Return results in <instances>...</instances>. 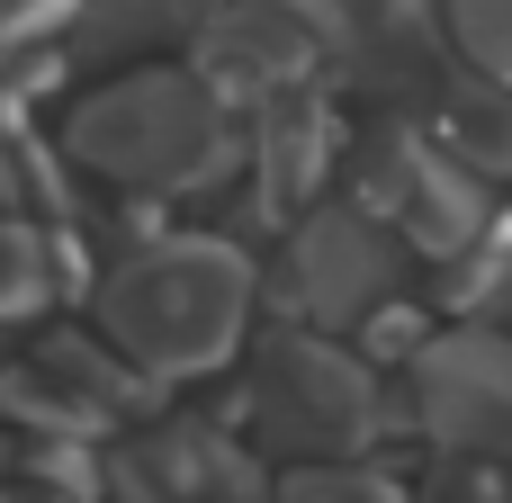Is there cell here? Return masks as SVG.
I'll return each instance as SVG.
<instances>
[{
    "mask_svg": "<svg viewBox=\"0 0 512 503\" xmlns=\"http://www.w3.org/2000/svg\"><path fill=\"white\" fill-rule=\"evenodd\" d=\"M243 324H252V261L216 234L144 243L99 279V333L153 378H198L234 360Z\"/></svg>",
    "mask_w": 512,
    "mask_h": 503,
    "instance_id": "1",
    "label": "cell"
},
{
    "mask_svg": "<svg viewBox=\"0 0 512 503\" xmlns=\"http://www.w3.org/2000/svg\"><path fill=\"white\" fill-rule=\"evenodd\" d=\"M72 162L135 189V198H189L207 180H225L243 162V135L225 117V90L207 72H126L108 90H90L63 126Z\"/></svg>",
    "mask_w": 512,
    "mask_h": 503,
    "instance_id": "2",
    "label": "cell"
},
{
    "mask_svg": "<svg viewBox=\"0 0 512 503\" xmlns=\"http://www.w3.org/2000/svg\"><path fill=\"white\" fill-rule=\"evenodd\" d=\"M252 405L288 450H360V441H378V378L351 351H333L324 333H279L261 351Z\"/></svg>",
    "mask_w": 512,
    "mask_h": 503,
    "instance_id": "3",
    "label": "cell"
},
{
    "mask_svg": "<svg viewBox=\"0 0 512 503\" xmlns=\"http://www.w3.org/2000/svg\"><path fill=\"white\" fill-rule=\"evenodd\" d=\"M414 414L459 459H512V333L459 324L414 351Z\"/></svg>",
    "mask_w": 512,
    "mask_h": 503,
    "instance_id": "4",
    "label": "cell"
},
{
    "mask_svg": "<svg viewBox=\"0 0 512 503\" xmlns=\"http://www.w3.org/2000/svg\"><path fill=\"white\" fill-rule=\"evenodd\" d=\"M396 288V225L369 207H324L288 234V306L306 324H369Z\"/></svg>",
    "mask_w": 512,
    "mask_h": 503,
    "instance_id": "5",
    "label": "cell"
},
{
    "mask_svg": "<svg viewBox=\"0 0 512 503\" xmlns=\"http://www.w3.org/2000/svg\"><path fill=\"white\" fill-rule=\"evenodd\" d=\"M315 27L288 9V0H243V9H207V36H198V63L216 90H297L306 63H315Z\"/></svg>",
    "mask_w": 512,
    "mask_h": 503,
    "instance_id": "6",
    "label": "cell"
},
{
    "mask_svg": "<svg viewBox=\"0 0 512 503\" xmlns=\"http://www.w3.org/2000/svg\"><path fill=\"white\" fill-rule=\"evenodd\" d=\"M432 126L468 171H512V90L486 72H441L432 81Z\"/></svg>",
    "mask_w": 512,
    "mask_h": 503,
    "instance_id": "7",
    "label": "cell"
},
{
    "mask_svg": "<svg viewBox=\"0 0 512 503\" xmlns=\"http://www.w3.org/2000/svg\"><path fill=\"white\" fill-rule=\"evenodd\" d=\"M324 162H333V117H324L315 99H288V90H279V108H270L261 135H252L261 189H270V198H306V189L324 180Z\"/></svg>",
    "mask_w": 512,
    "mask_h": 503,
    "instance_id": "8",
    "label": "cell"
},
{
    "mask_svg": "<svg viewBox=\"0 0 512 503\" xmlns=\"http://www.w3.org/2000/svg\"><path fill=\"white\" fill-rule=\"evenodd\" d=\"M63 261V243L54 234H36V225H18V216H0V324L9 315H36L45 297H54V270Z\"/></svg>",
    "mask_w": 512,
    "mask_h": 503,
    "instance_id": "9",
    "label": "cell"
},
{
    "mask_svg": "<svg viewBox=\"0 0 512 503\" xmlns=\"http://www.w3.org/2000/svg\"><path fill=\"white\" fill-rule=\"evenodd\" d=\"M441 27H450L468 72H486V81L512 90V0H441Z\"/></svg>",
    "mask_w": 512,
    "mask_h": 503,
    "instance_id": "10",
    "label": "cell"
},
{
    "mask_svg": "<svg viewBox=\"0 0 512 503\" xmlns=\"http://www.w3.org/2000/svg\"><path fill=\"white\" fill-rule=\"evenodd\" d=\"M270 503H405V495L369 468H297V477H279Z\"/></svg>",
    "mask_w": 512,
    "mask_h": 503,
    "instance_id": "11",
    "label": "cell"
},
{
    "mask_svg": "<svg viewBox=\"0 0 512 503\" xmlns=\"http://www.w3.org/2000/svg\"><path fill=\"white\" fill-rule=\"evenodd\" d=\"M18 198V162H9V144H0V207Z\"/></svg>",
    "mask_w": 512,
    "mask_h": 503,
    "instance_id": "12",
    "label": "cell"
}]
</instances>
